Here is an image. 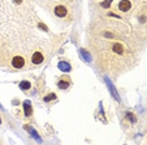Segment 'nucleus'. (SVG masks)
I'll return each instance as SVG.
<instances>
[{"instance_id":"3","label":"nucleus","mask_w":147,"mask_h":145,"mask_svg":"<svg viewBox=\"0 0 147 145\" xmlns=\"http://www.w3.org/2000/svg\"><path fill=\"white\" fill-rule=\"evenodd\" d=\"M117 10L123 13V14H127L132 10V1L131 0H121V1L117 4Z\"/></svg>"},{"instance_id":"5","label":"nucleus","mask_w":147,"mask_h":145,"mask_svg":"<svg viewBox=\"0 0 147 145\" xmlns=\"http://www.w3.org/2000/svg\"><path fill=\"white\" fill-rule=\"evenodd\" d=\"M11 64L15 69H22L25 65V60H24V58H22V57H15L13 59Z\"/></svg>"},{"instance_id":"9","label":"nucleus","mask_w":147,"mask_h":145,"mask_svg":"<svg viewBox=\"0 0 147 145\" xmlns=\"http://www.w3.org/2000/svg\"><path fill=\"white\" fill-rule=\"evenodd\" d=\"M19 88L22 89V90H29L30 89V83L26 80H23L20 84H19Z\"/></svg>"},{"instance_id":"10","label":"nucleus","mask_w":147,"mask_h":145,"mask_svg":"<svg viewBox=\"0 0 147 145\" xmlns=\"http://www.w3.org/2000/svg\"><path fill=\"white\" fill-rule=\"evenodd\" d=\"M55 98H57V96H55L54 94H51V95H49V96H45V98H44V101H45V103H48L49 100H52V99H53V100H54Z\"/></svg>"},{"instance_id":"1","label":"nucleus","mask_w":147,"mask_h":145,"mask_svg":"<svg viewBox=\"0 0 147 145\" xmlns=\"http://www.w3.org/2000/svg\"><path fill=\"white\" fill-rule=\"evenodd\" d=\"M128 26L115 20L98 21L96 30L91 29V49L97 65L113 76L122 74L135 64V51Z\"/></svg>"},{"instance_id":"8","label":"nucleus","mask_w":147,"mask_h":145,"mask_svg":"<svg viewBox=\"0 0 147 145\" xmlns=\"http://www.w3.org/2000/svg\"><path fill=\"white\" fill-rule=\"evenodd\" d=\"M24 113L26 118H32L33 115V109H32V104L30 101H24Z\"/></svg>"},{"instance_id":"4","label":"nucleus","mask_w":147,"mask_h":145,"mask_svg":"<svg viewBox=\"0 0 147 145\" xmlns=\"http://www.w3.org/2000/svg\"><path fill=\"white\" fill-rule=\"evenodd\" d=\"M54 14L55 16H58V18H67V15H68V9L65 8L64 5H57L54 8Z\"/></svg>"},{"instance_id":"7","label":"nucleus","mask_w":147,"mask_h":145,"mask_svg":"<svg viewBox=\"0 0 147 145\" xmlns=\"http://www.w3.org/2000/svg\"><path fill=\"white\" fill-rule=\"evenodd\" d=\"M58 69L64 72H68L71 70V64H69V61H65V60H62L58 63Z\"/></svg>"},{"instance_id":"2","label":"nucleus","mask_w":147,"mask_h":145,"mask_svg":"<svg viewBox=\"0 0 147 145\" xmlns=\"http://www.w3.org/2000/svg\"><path fill=\"white\" fill-rule=\"evenodd\" d=\"M57 86H58V89H61V90H67V89H69L72 86L71 78H69L68 75H62V76L57 80Z\"/></svg>"},{"instance_id":"6","label":"nucleus","mask_w":147,"mask_h":145,"mask_svg":"<svg viewBox=\"0 0 147 145\" xmlns=\"http://www.w3.org/2000/svg\"><path fill=\"white\" fill-rule=\"evenodd\" d=\"M43 60H44V57H43V54L40 51H35L34 54H33V57H32V63L33 64H35V65L42 64Z\"/></svg>"}]
</instances>
